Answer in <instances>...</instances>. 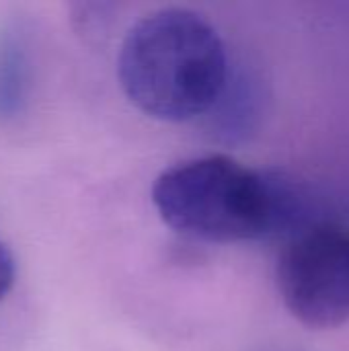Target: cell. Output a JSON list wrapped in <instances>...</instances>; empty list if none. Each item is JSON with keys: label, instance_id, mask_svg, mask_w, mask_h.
<instances>
[{"label": "cell", "instance_id": "1", "mask_svg": "<svg viewBox=\"0 0 349 351\" xmlns=\"http://www.w3.org/2000/svg\"><path fill=\"white\" fill-rule=\"evenodd\" d=\"M152 204L175 232L206 243L290 234L302 216L300 193L288 179L249 169L228 154L163 171L152 185Z\"/></svg>", "mask_w": 349, "mask_h": 351}, {"label": "cell", "instance_id": "2", "mask_svg": "<svg viewBox=\"0 0 349 351\" xmlns=\"http://www.w3.org/2000/svg\"><path fill=\"white\" fill-rule=\"evenodd\" d=\"M117 76L128 99L148 117L189 121L212 111L230 64L218 31L189 8H160L125 33Z\"/></svg>", "mask_w": 349, "mask_h": 351}, {"label": "cell", "instance_id": "3", "mask_svg": "<svg viewBox=\"0 0 349 351\" xmlns=\"http://www.w3.org/2000/svg\"><path fill=\"white\" fill-rule=\"evenodd\" d=\"M278 290L288 313L313 329L349 321V226L313 224L290 234L278 269Z\"/></svg>", "mask_w": 349, "mask_h": 351}, {"label": "cell", "instance_id": "4", "mask_svg": "<svg viewBox=\"0 0 349 351\" xmlns=\"http://www.w3.org/2000/svg\"><path fill=\"white\" fill-rule=\"evenodd\" d=\"M33 80L29 29L23 21L0 23V123L14 121L27 107Z\"/></svg>", "mask_w": 349, "mask_h": 351}, {"label": "cell", "instance_id": "5", "mask_svg": "<svg viewBox=\"0 0 349 351\" xmlns=\"http://www.w3.org/2000/svg\"><path fill=\"white\" fill-rule=\"evenodd\" d=\"M16 280V261L8 245L0 239V300L12 290Z\"/></svg>", "mask_w": 349, "mask_h": 351}]
</instances>
